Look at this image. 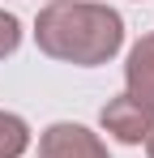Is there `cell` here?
Listing matches in <instances>:
<instances>
[{"label": "cell", "instance_id": "obj_4", "mask_svg": "<svg viewBox=\"0 0 154 158\" xmlns=\"http://www.w3.org/2000/svg\"><path fill=\"white\" fill-rule=\"evenodd\" d=\"M124 94L154 115V34H141L124 60Z\"/></svg>", "mask_w": 154, "mask_h": 158}, {"label": "cell", "instance_id": "obj_3", "mask_svg": "<svg viewBox=\"0 0 154 158\" xmlns=\"http://www.w3.org/2000/svg\"><path fill=\"white\" fill-rule=\"evenodd\" d=\"M99 124H103V132H111L120 145H141V141L150 137V128H154V115L141 111L128 94H120V98H107V103H103Z\"/></svg>", "mask_w": 154, "mask_h": 158}, {"label": "cell", "instance_id": "obj_7", "mask_svg": "<svg viewBox=\"0 0 154 158\" xmlns=\"http://www.w3.org/2000/svg\"><path fill=\"white\" fill-rule=\"evenodd\" d=\"M141 145H146V154L154 158V128H150V137H146V141H141Z\"/></svg>", "mask_w": 154, "mask_h": 158}, {"label": "cell", "instance_id": "obj_1", "mask_svg": "<svg viewBox=\"0 0 154 158\" xmlns=\"http://www.w3.org/2000/svg\"><path fill=\"white\" fill-rule=\"evenodd\" d=\"M34 43L51 60L99 69L124 47V17L99 0H51L34 17Z\"/></svg>", "mask_w": 154, "mask_h": 158}, {"label": "cell", "instance_id": "obj_6", "mask_svg": "<svg viewBox=\"0 0 154 158\" xmlns=\"http://www.w3.org/2000/svg\"><path fill=\"white\" fill-rule=\"evenodd\" d=\"M17 47H22V22H17L13 13H4V9H0V60H4V56H13Z\"/></svg>", "mask_w": 154, "mask_h": 158}, {"label": "cell", "instance_id": "obj_5", "mask_svg": "<svg viewBox=\"0 0 154 158\" xmlns=\"http://www.w3.org/2000/svg\"><path fill=\"white\" fill-rule=\"evenodd\" d=\"M30 145V124L13 111H0V158H22Z\"/></svg>", "mask_w": 154, "mask_h": 158}, {"label": "cell", "instance_id": "obj_2", "mask_svg": "<svg viewBox=\"0 0 154 158\" xmlns=\"http://www.w3.org/2000/svg\"><path fill=\"white\" fill-rule=\"evenodd\" d=\"M39 158H111V154L99 141V132H90L86 124L56 120L39 132Z\"/></svg>", "mask_w": 154, "mask_h": 158}]
</instances>
